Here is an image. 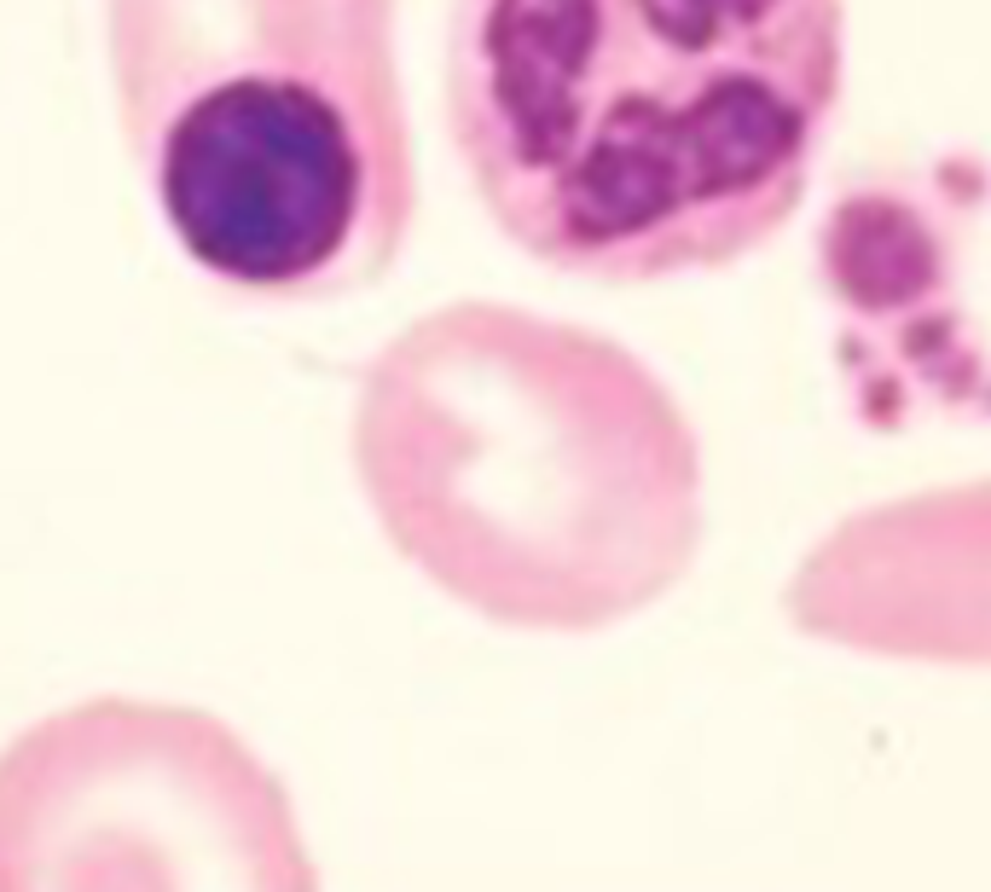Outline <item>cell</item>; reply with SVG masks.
<instances>
[{"label": "cell", "instance_id": "1", "mask_svg": "<svg viewBox=\"0 0 991 892\" xmlns=\"http://www.w3.org/2000/svg\"><path fill=\"white\" fill-rule=\"evenodd\" d=\"M841 70V0H452L447 134L522 255L650 285L783 232Z\"/></svg>", "mask_w": 991, "mask_h": 892}, {"label": "cell", "instance_id": "2", "mask_svg": "<svg viewBox=\"0 0 991 892\" xmlns=\"http://www.w3.org/2000/svg\"><path fill=\"white\" fill-rule=\"evenodd\" d=\"M354 475L440 598L510 631H603L702 539V453L667 383L603 330L505 302L407 325L354 395Z\"/></svg>", "mask_w": 991, "mask_h": 892}, {"label": "cell", "instance_id": "3", "mask_svg": "<svg viewBox=\"0 0 991 892\" xmlns=\"http://www.w3.org/2000/svg\"><path fill=\"white\" fill-rule=\"evenodd\" d=\"M110 82L180 255L244 302H337L418 220L395 0H105Z\"/></svg>", "mask_w": 991, "mask_h": 892}, {"label": "cell", "instance_id": "4", "mask_svg": "<svg viewBox=\"0 0 991 892\" xmlns=\"http://www.w3.org/2000/svg\"><path fill=\"white\" fill-rule=\"evenodd\" d=\"M0 892H325L285 776L220 713L87 696L0 748Z\"/></svg>", "mask_w": 991, "mask_h": 892}]
</instances>
